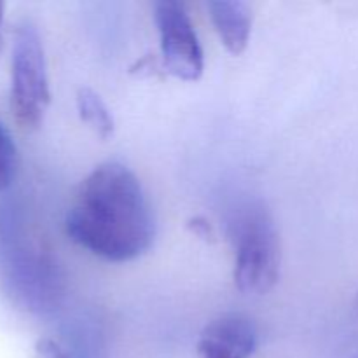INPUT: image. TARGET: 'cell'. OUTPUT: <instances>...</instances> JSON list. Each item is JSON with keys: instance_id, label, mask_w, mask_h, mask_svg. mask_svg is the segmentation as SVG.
I'll return each mask as SVG.
<instances>
[{"instance_id": "cell-1", "label": "cell", "mask_w": 358, "mask_h": 358, "mask_svg": "<svg viewBox=\"0 0 358 358\" xmlns=\"http://www.w3.org/2000/svg\"><path fill=\"white\" fill-rule=\"evenodd\" d=\"M70 240L96 257L128 262L149 250L154 217L142 184L124 164L101 163L79 185L66 213Z\"/></svg>"}, {"instance_id": "cell-2", "label": "cell", "mask_w": 358, "mask_h": 358, "mask_svg": "<svg viewBox=\"0 0 358 358\" xmlns=\"http://www.w3.org/2000/svg\"><path fill=\"white\" fill-rule=\"evenodd\" d=\"M51 101L44 44L37 27L23 20L16 24L10 51L9 107L14 122L34 131L44 121Z\"/></svg>"}, {"instance_id": "cell-3", "label": "cell", "mask_w": 358, "mask_h": 358, "mask_svg": "<svg viewBox=\"0 0 358 358\" xmlns=\"http://www.w3.org/2000/svg\"><path fill=\"white\" fill-rule=\"evenodd\" d=\"M234 285L241 294L269 292L278 282L280 243L271 217L262 206L243 210L233 224Z\"/></svg>"}, {"instance_id": "cell-4", "label": "cell", "mask_w": 358, "mask_h": 358, "mask_svg": "<svg viewBox=\"0 0 358 358\" xmlns=\"http://www.w3.org/2000/svg\"><path fill=\"white\" fill-rule=\"evenodd\" d=\"M154 17L164 70L180 80H198L205 70V58L185 7L175 0H161L154 6Z\"/></svg>"}, {"instance_id": "cell-5", "label": "cell", "mask_w": 358, "mask_h": 358, "mask_svg": "<svg viewBox=\"0 0 358 358\" xmlns=\"http://www.w3.org/2000/svg\"><path fill=\"white\" fill-rule=\"evenodd\" d=\"M259 343L254 320L241 313L213 318L199 334V358H250Z\"/></svg>"}, {"instance_id": "cell-6", "label": "cell", "mask_w": 358, "mask_h": 358, "mask_svg": "<svg viewBox=\"0 0 358 358\" xmlns=\"http://www.w3.org/2000/svg\"><path fill=\"white\" fill-rule=\"evenodd\" d=\"M206 7L224 48L231 55H241L252 34L250 7L240 0H212Z\"/></svg>"}, {"instance_id": "cell-7", "label": "cell", "mask_w": 358, "mask_h": 358, "mask_svg": "<svg viewBox=\"0 0 358 358\" xmlns=\"http://www.w3.org/2000/svg\"><path fill=\"white\" fill-rule=\"evenodd\" d=\"M77 112L80 121L86 122L87 128L100 138H108L114 131V119L100 94L91 87H80L76 96Z\"/></svg>"}, {"instance_id": "cell-8", "label": "cell", "mask_w": 358, "mask_h": 358, "mask_svg": "<svg viewBox=\"0 0 358 358\" xmlns=\"http://www.w3.org/2000/svg\"><path fill=\"white\" fill-rule=\"evenodd\" d=\"M17 171V149L13 136L0 122V191L13 184Z\"/></svg>"}, {"instance_id": "cell-9", "label": "cell", "mask_w": 358, "mask_h": 358, "mask_svg": "<svg viewBox=\"0 0 358 358\" xmlns=\"http://www.w3.org/2000/svg\"><path fill=\"white\" fill-rule=\"evenodd\" d=\"M34 358H69L65 350L52 339H41L35 345Z\"/></svg>"}, {"instance_id": "cell-10", "label": "cell", "mask_w": 358, "mask_h": 358, "mask_svg": "<svg viewBox=\"0 0 358 358\" xmlns=\"http://www.w3.org/2000/svg\"><path fill=\"white\" fill-rule=\"evenodd\" d=\"M189 229H191L196 236L205 238V240H212L213 238L212 226H210V222H206L203 217H194V219L189 222Z\"/></svg>"}, {"instance_id": "cell-11", "label": "cell", "mask_w": 358, "mask_h": 358, "mask_svg": "<svg viewBox=\"0 0 358 358\" xmlns=\"http://www.w3.org/2000/svg\"><path fill=\"white\" fill-rule=\"evenodd\" d=\"M3 9H6V6H3V2H0V51L3 48Z\"/></svg>"}]
</instances>
